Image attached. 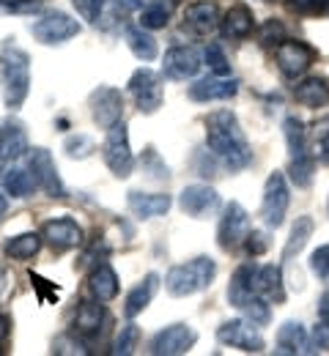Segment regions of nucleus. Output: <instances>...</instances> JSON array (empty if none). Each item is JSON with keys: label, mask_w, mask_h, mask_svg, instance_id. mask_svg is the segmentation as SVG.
Here are the masks:
<instances>
[{"label": "nucleus", "mask_w": 329, "mask_h": 356, "mask_svg": "<svg viewBox=\"0 0 329 356\" xmlns=\"http://www.w3.org/2000/svg\"><path fill=\"white\" fill-rule=\"evenodd\" d=\"M206 145L231 170H241L252 162V148L231 110H217L206 118Z\"/></svg>", "instance_id": "1"}, {"label": "nucleus", "mask_w": 329, "mask_h": 356, "mask_svg": "<svg viewBox=\"0 0 329 356\" xmlns=\"http://www.w3.org/2000/svg\"><path fill=\"white\" fill-rule=\"evenodd\" d=\"M0 88L8 110H19L31 93V55L14 44V39H6L0 47Z\"/></svg>", "instance_id": "2"}, {"label": "nucleus", "mask_w": 329, "mask_h": 356, "mask_svg": "<svg viewBox=\"0 0 329 356\" xmlns=\"http://www.w3.org/2000/svg\"><path fill=\"white\" fill-rule=\"evenodd\" d=\"M217 277V264L209 258V255H200V258H192L187 264H179L165 274V288L170 296L182 299V296H192V293H200L206 291Z\"/></svg>", "instance_id": "3"}, {"label": "nucleus", "mask_w": 329, "mask_h": 356, "mask_svg": "<svg viewBox=\"0 0 329 356\" xmlns=\"http://www.w3.org/2000/svg\"><path fill=\"white\" fill-rule=\"evenodd\" d=\"M102 156H104V165L110 168V173L115 178L132 176L135 156H132V148H129V129H127L124 121H118L115 127L107 129V137L102 143Z\"/></svg>", "instance_id": "4"}, {"label": "nucleus", "mask_w": 329, "mask_h": 356, "mask_svg": "<svg viewBox=\"0 0 329 356\" xmlns=\"http://www.w3.org/2000/svg\"><path fill=\"white\" fill-rule=\"evenodd\" d=\"M80 31H83V25H80L74 17H69L66 11H58V8H55V11H47L42 19H36V22L31 25L33 39L49 47L63 44V42L74 39Z\"/></svg>", "instance_id": "5"}, {"label": "nucleus", "mask_w": 329, "mask_h": 356, "mask_svg": "<svg viewBox=\"0 0 329 356\" xmlns=\"http://www.w3.org/2000/svg\"><path fill=\"white\" fill-rule=\"evenodd\" d=\"M288 184L280 170H275L272 176L266 178V186H264V200H261V220L266 227H280L285 222V214H288Z\"/></svg>", "instance_id": "6"}, {"label": "nucleus", "mask_w": 329, "mask_h": 356, "mask_svg": "<svg viewBox=\"0 0 329 356\" xmlns=\"http://www.w3.org/2000/svg\"><path fill=\"white\" fill-rule=\"evenodd\" d=\"M88 110L99 129H110L118 121H124V93L110 86H99L88 96Z\"/></svg>", "instance_id": "7"}, {"label": "nucleus", "mask_w": 329, "mask_h": 356, "mask_svg": "<svg viewBox=\"0 0 329 356\" xmlns=\"http://www.w3.org/2000/svg\"><path fill=\"white\" fill-rule=\"evenodd\" d=\"M217 340L223 346H231V348H239V351H247V354H261L266 348L258 326L252 321H241V318H234V321H225L220 323L217 329Z\"/></svg>", "instance_id": "8"}, {"label": "nucleus", "mask_w": 329, "mask_h": 356, "mask_svg": "<svg viewBox=\"0 0 329 356\" xmlns=\"http://www.w3.org/2000/svg\"><path fill=\"white\" fill-rule=\"evenodd\" d=\"M129 93H132L138 110L145 113V115L157 113V110L162 107V102H165L162 80H159V74L151 72V69H138V72L129 77Z\"/></svg>", "instance_id": "9"}, {"label": "nucleus", "mask_w": 329, "mask_h": 356, "mask_svg": "<svg viewBox=\"0 0 329 356\" xmlns=\"http://www.w3.org/2000/svg\"><path fill=\"white\" fill-rule=\"evenodd\" d=\"M28 170L33 173L39 189H42L47 197H58V200L66 197V186H63V181L58 176L55 159H52V154H49L47 148H33V151L28 154Z\"/></svg>", "instance_id": "10"}, {"label": "nucleus", "mask_w": 329, "mask_h": 356, "mask_svg": "<svg viewBox=\"0 0 329 356\" xmlns=\"http://www.w3.org/2000/svg\"><path fill=\"white\" fill-rule=\"evenodd\" d=\"M247 233H250V214L244 211V206H241V203L231 200V203L225 206L223 217H220L217 244H220L225 252H231V250H236L239 244H244Z\"/></svg>", "instance_id": "11"}, {"label": "nucleus", "mask_w": 329, "mask_h": 356, "mask_svg": "<svg viewBox=\"0 0 329 356\" xmlns=\"http://www.w3.org/2000/svg\"><path fill=\"white\" fill-rule=\"evenodd\" d=\"M198 343V332L187 323H173L165 326L151 337V354L157 356H182L189 354L192 346Z\"/></svg>", "instance_id": "12"}, {"label": "nucleus", "mask_w": 329, "mask_h": 356, "mask_svg": "<svg viewBox=\"0 0 329 356\" xmlns=\"http://www.w3.org/2000/svg\"><path fill=\"white\" fill-rule=\"evenodd\" d=\"M179 206H182V211L189 214V217L206 220V217H211L220 209V195L209 184H189V186L182 189V195H179Z\"/></svg>", "instance_id": "13"}, {"label": "nucleus", "mask_w": 329, "mask_h": 356, "mask_svg": "<svg viewBox=\"0 0 329 356\" xmlns=\"http://www.w3.org/2000/svg\"><path fill=\"white\" fill-rule=\"evenodd\" d=\"M275 58H278V66H280L282 74H285L288 80H296V77H302V74L313 66L316 52H313V47H307L305 42H291V39H285V42L275 49Z\"/></svg>", "instance_id": "14"}, {"label": "nucleus", "mask_w": 329, "mask_h": 356, "mask_svg": "<svg viewBox=\"0 0 329 356\" xmlns=\"http://www.w3.org/2000/svg\"><path fill=\"white\" fill-rule=\"evenodd\" d=\"M220 25V8L214 0H195L182 14V28L192 36H209Z\"/></svg>", "instance_id": "15"}, {"label": "nucleus", "mask_w": 329, "mask_h": 356, "mask_svg": "<svg viewBox=\"0 0 329 356\" xmlns=\"http://www.w3.org/2000/svg\"><path fill=\"white\" fill-rule=\"evenodd\" d=\"M200 52L195 47H170L162 58V74L168 80H189L200 72Z\"/></svg>", "instance_id": "16"}, {"label": "nucleus", "mask_w": 329, "mask_h": 356, "mask_svg": "<svg viewBox=\"0 0 329 356\" xmlns=\"http://www.w3.org/2000/svg\"><path fill=\"white\" fill-rule=\"evenodd\" d=\"M42 236L55 252H66L83 241V227L72 217H58V220L42 225Z\"/></svg>", "instance_id": "17"}, {"label": "nucleus", "mask_w": 329, "mask_h": 356, "mask_svg": "<svg viewBox=\"0 0 329 356\" xmlns=\"http://www.w3.org/2000/svg\"><path fill=\"white\" fill-rule=\"evenodd\" d=\"M28 151V137L25 129L19 124H11V121H3L0 124V176L25 156Z\"/></svg>", "instance_id": "18"}, {"label": "nucleus", "mask_w": 329, "mask_h": 356, "mask_svg": "<svg viewBox=\"0 0 329 356\" xmlns=\"http://www.w3.org/2000/svg\"><path fill=\"white\" fill-rule=\"evenodd\" d=\"M236 93H239V80L217 77V74L192 83L187 90V96L192 102H225V99H234Z\"/></svg>", "instance_id": "19"}, {"label": "nucleus", "mask_w": 329, "mask_h": 356, "mask_svg": "<svg viewBox=\"0 0 329 356\" xmlns=\"http://www.w3.org/2000/svg\"><path fill=\"white\" fill-rule=\"evenodd\" d=\"M170 195L165 192H141V189H132L127 195V206L129 211L138 217V220H154V217H162L168 214L170 209Z\"/></svg>", "instance_id": "20"}, {"label": "nucleus", "mask_w": 329, "mask_h": 356, "mask_svg": "<svg viewBox=\"0 0 329 356\" xmlns=\"http://www.w3.org/2000/svg\"><path fill=\"white\" fill-rule=\"evenodd\" d=\"M275 354H316V348H313L310 334L305 332V326L299 321H285L278 329V348H275Z\"/></svg>", "instance_id": "21"}, {"label": "nucleus", "mask_w": 329, "mask_h": 356, "mask_svg": "<svg viewBox=\"0 0 329 356\" xmlns=\"http://www.w3.org/2000/svg\"><path fill=\"white\" fill-rule=\"evenodd\" d=\"M255 271H258L255 264H241L234 271V277L228 282V302L234 305L236 310H241L252 296H258V291H255Z\"/></svg>", "instance_id": "22"}, {"label": "nucleus", "mask_w": 329, "mask_h": 356, "mask_svg": "<svg viewBox=\"0 0 329 356\" xmlns=\"http://www.w3.org/2000/svg\"><path fill=\"white\" fill-rule=\"evenodd\" d=\"M220 28H223L225 39H247L252 33V28H255V17L244 3H236L220 19Z\"/></svg>", "instance_id": "23"}, {"label": "nucleus", "mask_w": 329, "mask_h": 356, "mask_svg": "<svg viewBox=\"0 0 329 356\" xmlns=\"http://www.w3.org/2000/svg\"><path fill=\"white\" fill-rule=\"evenodd\" d=\"M157 288H159V274H154V271L145 274L143 282H138V285L129 291V296H127V302H124V315H127V318H138V315L154 302Z\"/></svg>", "instance_id": "24"}, {"label": "nucleus", "mask_w": 329, "mask_h": 356, "mask_svg": "<svg viewBox=\"0 0 329 356\" xmlns=\"http://www.w3.org/2000/svg\"><path fill=\"white\" fill-rule=\"evenodd\" d=\"M104 318H107V312L102 307V302H83L77 310V318H74V332L88 343L99 334Z\"/></svg>", "instance_id": "25"}, {"label": "nucleus", "mask_w": 329, "mask_h": 356, "mask_svg": "<svg viewBox=\"0 0 329 356\" xmlns=\"http://www.w3.org/2000/svg\"><path fill=\"white\" fill-rule=\"evenodd\" d=\"M255 291L269 299V302H285V288H282V268L269 264V266H258L255 271Z\"/></svg>", "instance_id": "26"}, {"label": "nucleus", "mask_w": 329, "mask_h": 356, "mask_svg": "<svg viewBox=\"0 0 329 356\" xmlns=\"http://www.w3.org/2000/svg\"><path fill=\"white\" fill-rule=\"evenodd\" d=\"M88 285H91V293H94L96 302H113L115 296H118V274H115V268L110 266V264H99V266L91 271V280H88Z\"/></svg>", "instance_id": "27"}, {"label": "nucleus", "mask_w": 329, "mask_h": 356, "mask_svg": "<svg viewBox=\"0 0 329 356\" xmlns=\"http://www.w3.org/2000/svg\"><path fill=\"white\" fill-rule=\"evenodd\" d=\"M294 99L310 110H319V107H327L329 102V86L321 77H305L302 83L294 86Z\"/></svg>", "instance_id": "28"}, {"label": "nucleus", "mask_w": 329, "mask_h": 356, "mask_svg": "<svg viewBox=\"0 0 329 356\" xmlns=\"http://www.w3.org/2000/svg\"><path fill=\"white\" fill-rule=\"evenodd\" d=\"M42 241H45V236H39V233H19V236L6 238L3 252H6L8 258H14V261H28V258L39 255Z\"/></svg>", "instance_id": "29"}, {"label": "nucleus", "mask_w": 329, "mask_h": 356, "mask_svg": "<svg viewBox=\"0 0 329 356\" xmlns=\"http://www.w3.org/2000/svg\"><path fill=\"white\" fill-rule=\"evenodd\" d=\"M36 186H39V184H36V178H33L31 170L8 168V170L3 173V192H6V195H11V197H17V200L31 197Z\"/></svg>", "instance_id": "30"}, {"label": "nucleus", "mask_w": 329, "mask_h": 356, "mask_svg": "<svg viewBox=\"0 0 329 356\" xmlns=\"http://www.w3.org/2000/svg\"><path fill=\"white\" fill-rule=\"evenodd\" d=\"M313 230H316V222H313V217H296V222L291 225V233H288V241H285V247H282V261H291L294 255H299L302 250H305V244H307V238L313 236Z\"/></svg>", "instance_id": "31"}, {"label": "nucleus", "mask_w": 329, "mask_h": 356, "mask_svg": "<svg viewBox=\"0 0 329 356\" xmlns=\"http://www.w3.org/2000/svg\"><path fill=\"white\" fill-rule=\"evenodd\" d=\"M124 39H127V47L132 49V55L143 60V63H148V60H154L157 55H159V47H157V39L145 31V28H127L124 31Z\"/></svg>", "instance_id": "32"}, {"label": "nucleus", "mask_w": 329, "mask_h": 356, "mask_svg": "<svg viewBox=\"0 0 329 356\" xmlns=\"http://www.w3.org/2000/svg\"><path fill=\"white\" fill-rule=\"evenodd\" d=\"M138 17H141V28H145V31H159L173 17V0H148L141 8Z\"/></svg>", "instance_id": "33"}, {"label": "nucleus", "mask_w": 329, "mask_h": 356, "mask_svg": "<svg viewBox=\"0 0 329 356\" xmlns=\"http://www.w3.org/2000/svg\"><path fill=\"white\" fill-rule=\"evenodd\" d=\"M282 132H285V143H288L291 159L307 154V132H305V124H302L299 118L288 115V118L282 121Z\"/></svg>", "instance_id": "34"}, {"label": "nucleus", "mask_w": 329, "mask_h": 356, "mask_svg": "<svg viewBox=\"0 0 329 356\" xmlns=\"http://www.w3.org/2000/svg\"><path fill=\"white\" fill-rule=\"evenodd\" d=\"M288 173H291V181H294L299 189H307V186L313 184V173H316V159H313L310 154L294 156V159H291V168H288Z\"/></svg>", "instance_id": "35"}, {"label": "nucleus", "mask_w": 329, "mask_h": 356, "mask_svg": "<svg viewBox=\"0 0 329 356\" xmlns=\"http://www.w3.org/2000/svg\"><path fill=\"white\" fill-rule=\"evenodd\" d=\"M141 168H143V173L151 178V181H168V178H170V168L159 159V154H157V148H154V145H148V148L143 151Z\"/></svg>", "instance_id": "36"}, {"label": "nucleus", "mask_w": 329, "mask_h": 356, "mask_svg": "<svg viewBox=\"0 0 329 356\" xmlns=\"http://www.w3.org/2000/svg\"><path fill=\"white\" fill-rule=\"evenodd\" d=\"M241 312H244L247 321H252L255 326H266V323L272 321V305H269V299H264L261 293L252 296V299L241 307Z\"/></svg>", "instance_id": "37"}, {"label": "nucleus", "mask_w": 329, "mask_h": 356, "mask_svg": "<svg viewBox=\"0 0 329 356\" xmlns=\"http://www.w3.org/2000/svg\"><path fill=\"white\" fill-rule=\"evenodd\" d=\"M63 151L69 159H88L96 151V145L88 134H69L63 143Z\"/></svg>", "instance_id": "38"}, {"label": "nucleus", "mask_w": 329, "mask_h": 356, "mask_svg": "<svg viewBox=\"0 0 329 356\" xmlns=\"http://www.w3.org/2000/svg\"><path fill=\"white\" fill-rule=\"evenodd\" d=\"M138 340H141V329H138V323H127V326H121V332H118V337H115V343H113V354L129 356L135 348H138Z\"/></svg>", "instance_id": "39"}, {"label": "nucleus", "mask_w": 329, "mask_h": 356, "mask_svg": "<svg viewBox=\"0 0 329 356\" xmlns=\"http://www.w3.org/2000/svg\"><path fill=\"white\" fill-rule=\"evenodd\" d=\"M203 58H206V63H209L211 74H217V77H228V74H231V63H228V58H225V52H223V47L220 44L206 47Z\"/></svg>", "instance_id": "40"}, {"label": "nucleus", "mask_w": 329, "mask_h": 356, "mask_svg": "<svg viewBox=\"0 0 329 356\" xmlns=\"http://www.w3.org/2000/svg\"><path fill=\"white\" fill-rule=\"evenodd\" d=\"M143 0H113L107 8V22H124L129 14H141Z\"/></svg>", "instance_id": "41"}, {"label": "nucleus", "mask_w": 329, "mask_h": 356, "mask_svg": "<svg viewBox=\"0 0 329 356\" xmlns=\"http://www.w3.org/2000/svg\"><path fill=\"white\" fill-rule=\"evenodd\" d=\"M52 354H88V346H86V340H80L77 332H72V334H61V337H55V343H52Z\"/></svg>", "instance_id": "42"}, {"label": "nucleus", "mask_w": 329, "mask_h": 356, "mask_svg": "<svg viewBox=\"0 0 329 356\" xmlns=\"http://www.w3.org/2000/svg\"><path fill=\"white\" fill-rule=\"evenodd\" d=\"M0 6L11 14H19V17H33L45 8V0H0Z\"/></svg>", "instance_id": "43"}, {"label": "nucleus", "mask_w": 329, "mask_h": 356, "mask_svg": "<svg viewBox=\"0 0 329 356\" xmlns=\"http://www.w3.org/2000/svg\"><path fill=\"white\" fill-rule=\"evenodd\" d=\"M288 8L305 17H319L329 11V0H288Z\"/></svg>", "instance_id": "44"}, {"label": "nucleus", "mask_w": 329, "mask_h": 356, "mask_svg": "<svg viewBox=\"0 0 329 356\" xmlns=\"http://www.w3.org/2000/svg\"><path fill=\"white\" fill-rule=\"evenodd\" d=\"M261 44L264 47H278L285 42V31H282V25L278 22V19H269V22H264V28H261Z\"/></svg>", "instance_id": "45"}, {"label": "nucleus", "mask_w": 329, "mask_h": 356, "mask_svg": "<svg viewBox=\"0 0 329 356\" xmlns=\"http://www.w3.org/2000/svg\"><path fill=\"white\" fill-rule=\"evenodd\" d=\"M72 3H74L77 14H80L86 22L96 25V22L102 19V11H104V0H72Z\"/></svg>", "instance_id": "46"}, {"label": "nucleus", "mask_w": 329, "mask_h": 356, "mask_svg": "<svg viewBox=\"0 0 329 356\" xmlns=\"http://www.w3.org/2000/svg\"><path fill=\"white\" fill-rule=\"evenodd\" d=\"M310 271L319 280H329V244H321L313 255H310Z\"/></svg>", "instance_id": "47"}, {"label": "nucleus", "mask_w": 329, "mask_h": 356, "mask_svg": "<svg viewBox=\"0 0 329 356\" xmlns=\"http://www.w3.org/2000/svg\"><path fill=\"white\" fill-rule=\"evenodd\" d=\"M244 250L247 255H264L269 250V236L264 230H250L244 238Z\"/></svg>", "instance_id": "48"}, {"label": "nucleus", "mask_w": 329, "mask_h": 356, "mask_svg": "<svg viewBox=\"0 0 329 356\" xmlns=\"http://www.w3.org/2000/svg\"><path fill=\"white\" fill-rule=\"evenodd\" d=\"M313 348L316 351H329V321H321L313 326Z\"/></svg>", "instance_id": "49"}, {"label": "nucleus", "mask_w": 329, "mask_h": 356, "mask_svg": "<svg viewBox=\"0 0 329 356\" xmlns=\"http://www.w3.org/2000/svg\"><path fill=\"white\" fill-rule=\"evenodd\" d=\"M319 318H321V321H329V291L319 299Z\"/></svg>", "instance_id": "50"}, {"label": "nucleus", "mask_w": 329, "mask_h": 356, "mask_svg": "<svg viewBox=\"0 0 329 356\" xmlns=\"http://www.w3.org/2000/svg\"><path fill=\"white\" fill-rule=\"evenodd\" d=\"M6 337H8V318L0 315V343H3Z\"/></svg>", "instance_id": "51"}, {"label": "nucleus", "mask_w": 329, "mask_h": 356, "mask_svg": "<svg viewBox=\"0 0 329 356\" xmlns=\"http://www.w3.org/2000/svg\"><path fill=\"white\" fill-rule=\"evenodd\" d=\"M6 288H8V274H6L3 268H0V296L6 293Z\"/></svg>", "instance_id": "52"}, {"label": "nucleus", "mask_w": 329, "mask_h": 356, "mask_svg": "<svg viewBox=\"0 0 329 356\" xmlns=\"http://www.w3.org/2000/svg\"><path fill=\"white\" fill-rule=\"evenodd\" d=\"M6 209H8V195H6V192H0V217L6 214Z\"/></svg>", "instance_id": "53"}, {"label": "nucleus", "mask_w": 329, "mask_h": 356, "mask_svg": "<svg viewBox=\"0 0 329 356\" xmlns=\"http://www.w3.org/2000/svg\"><path fill=\"white\" fill-rule=\"evenodd\" d=\"M321 154H324V156L329 159V134L324 137V140H321Z\"/></svg>", "instance_id": "54"}, {"label": "nucleus", "mask_w": 329, "mask_h": 356, "mask_svg": "<svg viewBox=\"0 0 329 356\" xmlns=\"http://www.w3.org/2000/svg\"><path fill=\"white\" fill-rule=\"evenodd\" d=\"M327 209H329V206H327Z\"/></svg>", "instance_id": "55"}]
</instances>
